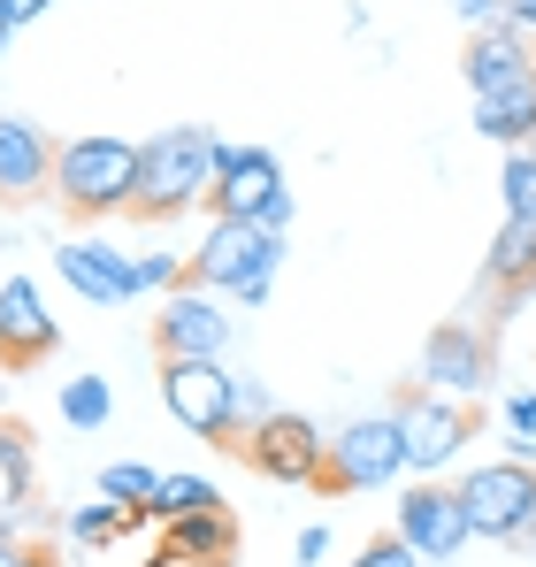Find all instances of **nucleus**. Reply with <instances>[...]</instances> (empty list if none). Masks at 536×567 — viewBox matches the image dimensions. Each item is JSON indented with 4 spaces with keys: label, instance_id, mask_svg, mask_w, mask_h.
<instances>
[{
    "label": "nucleus",
    "instance_id": "f704fd0d",
    "mask_svg": "<svg viewBox=\"0 0 536 567\" xmlns=\"http://www.w3.org/2000/svg\"><path fill=\"white\" fill-rule=\"evenodd\" d=\"M8 47H16V23H8V8H0V54H8Z\"/></svg>",
    "mask_w": 536,
    "mask_h": 567
},
{
    "label": "nucleus",
    "instance_id": "aec40b11",
    "mask_svg": "<svg viewBox=\"0 0 536 567\" xmlns=\"http://www.w3.org/2000/svg\"><path fill=\"white\" fill-rule=\"evenodd\" d=\"M31 506V430L0 414V514L16 522Z\"/></svg>",
    "mask_w": 536,
    "mask_h": 567
},
{
    "label": "nucleus",
    "instance_id": "f3484780",
    "mask_svg": "<svg viewBox=\"0 0 536 567\" xmlns=\"http://www.w3.org/2000/svg\"><path fill=\"white\" fill-rule=\"evenodd\" d=\"M162 553L169 567H230L238 560V522H230V506H215V514H192V522H169V537H162Z\"/></svg>",
    "mask_w": 536,
    "mask_h": 567
},
{
    "label": "nucleus",
    "instance_id": "2f4dec72",
    "mask_svg": "<svg viewBox=\"0 0 536 567\" xmlns=\"http://www.w3.org/2000/svg\"><path fill=\"white\" fill-rule=\"evenodd\" d=\"M0 8H8V23H16V31H23V23H31V16H47V8H54V0H0Z\"/></svg>",
    "mask_w": 536,
    "mask_h": 567
},
{
    "label": "nucleus",
    "instance_id": "20e7f679",
    "mask_svg": "<svg viewBox=\"0 0 536 567\" xmlns=\"http://www.w3.org/2000/svg\"><path fill=\"white\" fill-rule=\"evenodd\" d=\"M460 506L475 537H498L514 553H536V461H491V468L460 475Z\"/></svg>",
    "mask_w": 536,
    "mask_h": 567
},
{
    "label": "nucleus",
    "instance_id": "9b49d317",
    "mask_svg": "<svg viewBox=\"0 0 536 567\" xmlns=\"http://www.w3.org/2000/svg\"><path fill=\"white\" fill-rule=\"evenodd\" d=\"M414 553H422V567H445L475 529H467V506H460V483H406L399 491V522H391Z\"/></svg>",
    "mask_w": 536,
    "mask_h": 567
},
{
    "label": "nucleus",
    "instance_id": "72a5a7b5",
    "mask_svg": "<svg viewBox=\"0 0 536 567\" xmlns=\"http://www.w3.org/2000/svg\"><path fill=\"white\" fill-rule=\"evenodd\" d=\"M506 23H522V31L536 39V0H514V8H506Z\"/></svg>",
    "mask_w": 536,
    "mask_h": 567
},
{
    "label": "nucleus",
    "instance_id": "5701e85b",
    "mask_svg": "<svg viewBox=\"0 0 536 567\" xmlns=\"http://www.w3.org/2000/svg\"><path fill=\"white\" fill-rule=\"evenodd\" d=\"M223 506V491L207 483V475H162V498H154V522L169 529V522H192V514H215Z\"/></svg>",
    "mask_w": 536,
    "mask_h": 567
},
{
    "label": "nucleus",
    "instance_id": "473e14b6",
    "mask_svg": "<svg viewBox=\"0 0 536 567\" xmlns=\"http://www.w3.org/2000/svg\"><path fill=\"white\" fill-rule=\"evenodd\" d=\"M16 567H62V560H54V545H23V553H16Z\"/></svg>",
    "mask_w": 536,
    "mask_h": 567
},
{
    "label": "nucleus",
    "instance_id": "dca6fc26",
    "mask_svg": "<svg viewBox=\"0 0 536 567\" xmlns=\"http://www.w3.org/2000/svg\"><path fill=\"white\" fill-rule=\"evenodd\" d=\"M54 154H62V138H47L31 115H0V199H47Z\"/></svg>",
    "mask_w": 536,
    "mask_h": 567
},
{
    "label": "nucleus",
    "instance_id": "393cba45",
    "mask_svg": "<svg viewBox=\"0 0 536 567\" xmlns=\"http://www.w3.org/2000/svg\"><path fill=\"white\" fill-rule=\"evenodd\" d=\"M498 199H506V223H536V154L514 146L498 162Z\"/></svg>",
    "mask_w": 536,
    "mask_h": 567
},
{
    "label": "nucleus",
    "instance_id": "b1692460",
    "mask_svg": "<svg viewBox=\"0 0 536 567\" xmlns=\"http://www.w3.org/2000/svg\"><path fill=\"white\" fill-rule=\"evenodd\" d=\"M107 414H115L107 377H70L62 383V422H70V430H107Z\"/></svg>",
    "mask_w": 536,
    "mask_h": 567
},
{
    "label": "nucleus",
    "instance_id": "6ab92c4d",
    "mask_svg": "<svg viewBox=\"0 0 536 567\" xmlns=\"http://www.w3.org/2000/svg\"><path fill=\"white\" fill-rule=\"evenodd\" d=\"M536 284V223H498L491 261H483V291H498L506 307Z\"/></svg>",
    "mask_w": 536,
    "mask_h": 567
},
{
    "label": "nucleus",
    "instance_id": "423d86ee",
    "mask_svg": "<svg viewBox=\"0 0 536 567\" xmlns=\"http://www.w3.org/2000/svg\"><path fill=\"white\" fill-rule=\"evenodd\" d=\"M391 414H399V437H406V475H422V483L445 475L475 437V406L445 399V391H406Z\"/></svg>",
    "mask_w": 536,
    "mask_h": 567
},
{
    "label": "nucleus",
    "instance_id": "7c9ffc66",
    "mask_svg": "<svg viewBox=\"0 0 536 567\" xmlns=\"http://www.w3.org/2000/svg\"><path fill=\"white\" fill-rule=\"evenodd\" d=\"M322 560H330V529L307 522V529H299V567H322Z\"/></svg>",
    "mask_w": 536,
    "mask_h": 567
},
{
    "label": "nucleus",
    "instance_id": "9d476101",
    "mask_svg": "<svg viewBox=\"0 0 536 567\" xmlns=\"http://www.w3.org/2000/svg\"><path fill=\"white\" fill-rule=\"evenodd\" d=\"M215 199H207V215H223V223H261L268 207L284 199V162L268 154V146H238V138H215Z\"/></svg>",
    "mask_w": 536,
    "mask_h": 567
},
{
    "label": "nucleus",
    "instance_id": "58836bf2",
    "mask_svg": "<svg viewBox=\"0 0 536 567\" xmlns=\"http://www.w3.org/2000/svg\"><path fill=\"white\" fill-rule=\"evenodd\" d=\"M0 383H8V361H0Z\"/></svg>",
    "mask_w": 536,
    "mask_h": 567
},
{
    "label": "nucleus",
    "instance_id": "4c0bfd02",
    "mask_svg": "<svg viewBox=\"0 0 536 567\" xmlns=\"http://www.w3.org/2000/svg\"><path fill=\"white\" fill-rule=\"evenodd\" d=\"M522 299H529V307H536V284H529V291H522Z\"/></svg>",
    "mask_w": 536,
    "mask_h": 567
},
{
    "label": "nucleus",
    "instance_id": "f257e3e1",
    "mask_svg": "<svg viewBox=\"0 0 536 567\" xmlns=\"http://www.w3.org/2000/svg\"><path fill=\"white\" fill-rule=\"evenodd\" d=\"M215 131H162V138H146V154H138V199H131V215L138 223H177L192 207H207L215 199Z\"/></svg>",
    "mask_w": 536,
    "mask_h": 567
},
{
    "label": "nucleus",
    "instance_id": "f03ea898",
    "mask_svg": "<svg viewBox=\"0 0 536 567\" xmlns=\"http://www.w3.org/2000/svg\"><path fill=\"white\" fill-rule=\"evenodd\" d=\"M184 261H192V284L223 291L230 307H261L268 291H276V269H284V238L261 230V223H223V215H207V230H199V246H192Z\"/></svg>",
    "mask_w": 536,
    "mask_h": 567
},
{
    "label": "nucleus",
    "instance_id": "ea45409f",
    "mask_svg": "<svg viewBox=\"0 0 536 567\" xmlns=\"http://www.w3.org/2000/svg\"><path fill=\"white\" fill-rule=\"evenodd\" d=\"M529 154H536V138H529Z\"/></svg>",
    "mask_w": 536,
    "mask_h": 567
},
{
    "label": "nucleus",
    "instance_id": "4468645a",
    "mask_svg": "<svg viewBox=\"0 0 536 567\" xmlns=\"http://www.w3.org/2000/svg\"><path fill=\"white\" fill-rule=\"evenodd\" d=\"M54 277L70 284L78 299H92V307L138 299V261L115 254V246H100V238H62V246H54Z\"/></svg>",
    "mask_w": 536,
    "mask_h": 567
},
{
    "label": "nucleus",
    "instance_id": "6e6552de",
    "mask_svg": "<svg viewBox=\"0 0 536 567\" xmlns=\"http://www.w3.org/2000/svg\"><path fill=\"white\" fill-rule=\"evenodd\" d=\"M162 406L199 445H230L238 453V414H230V369L223 361H162Z\"/></svg>",
    "mask_w": 536,
    "mask_h": 567
},
{
    "label": "nucleus",
    "instance_id": "a878e982",
    "mask_svg": "<svg viewBox=\"0 0 536 567\" xmlns=\"http://www.w3.org/2000/svg\"><path fill=\"white\" fill-rule=\"evenodd\" d=\"M192 284V261L184 254H138V299H169Z\"/></svg>",
    "mask_w": 536,
    "mask_h": 567
},
{
    "label": "nucleus",
    "instance_id": "c9c22d12",
    "mask_svg": "<svg viewBox=\"0 0 536 567\" xmlns=\"http://www.w3.org/2000/svg\"><path fill=\"white\" fill-rule=\"evenodd\" d=\"M16 553H23V537H8V545H0V567H16Z\"/></svg>",
    "mask_w": 536,
    "mask_h": 567
},
{
    "label": "nucleus",
    "instance_id": "c756f323",
    "mask_svg": "<svg viewBox=\"0 0 536 567\" xmlns=\"http://www.w3.org/2000/svg\"><path fill=\"white\" fill-rule=\"evenodd\" d=\"M506 8H514V0H452V16H460L467 31H491V23H506Z\"/></svg>",
    "mask_w": 536,
    "mask_h": 567
},
{
    "label": "nucleus",
    "instance_id": "39448f33",
    "mask_svg": "<svg viewBox=\"0 0 536 567\" xmlns=\"http://www.w3.org/2000/svg\"><path fill=\"white\" fill-rule=\"evenodd\" d=\"M406 475V437H399V414H360L330 437V461H322V483L330 498H360V491H391Z\"/></svg>",
    "mask_w": 536,
    "mask_h": 567
},
{
    "label": "nucleus",
    "instance_id": "e433bc0d",
    "mask_svg": "<svg viewBox=\"0 0 536 567\" xmlns=\"http://www.w3.org/2000/svg\"><path fill=\"white\" fill-rule=\"evenodd\" d=\"M8 537H16V522H8V514H0V545H8Z\"/></svg>",
    "mask_w": 536,
    "mask_h": 567
},
{
    "label": "nucleus",
    "instance_id": "1a4fd4ad",
    "mask_svg": "<svg viewBox=\"0 0 536 567\" xmlns=\"http://www.w3.org/2000/svg\"><path fill=\"white\" fill-rule=\"evenodd\" d=\"M238 461L261 468L268 483H322V461H330V430H315L307 414L276 406L254 437H238Z\"/></svg>",
    "mask_w": 536,
    "mask_h": 567
},
{
    "label": "nucleus",
    "instance_id": "cd10ccee",
    "mask_svg": "<svg viewBox=\"0 0 536 567\" xmlns=\"http://www.w3.org/2000/svg\"><path fill=\"white\" fill-rule=\"evenodd\" d=\"M346 567H422V553H414L399 529H383V537H368V545H360Z\"/></svg>",
    "mask_w": 536,
    "mask_h": 567
},
{
    "label": "nucleus",
    "instance_id": "7ed1b4c3",
    "mask_svg": "<svg viewBox=\"0 0 536 567\" xmlns=\"http://www.w3.org/2000/svg\"><path fill=\"white\" fill-rule=\"evenodd\" d=\"M138 154L146 146H131V138H62V154H54V207H70V215H131V199H138Z\"/></svg>",
    "mask_w": 536,
    "mask_h": 567
},
{
    "label": "nucleus",
    "instance_id": "0eeeda50",
    "mask_svg": "<svg viewBox=\"0 0 536 567\" xmlns=\"http://www.w3.org/2000/svg\"><path fill=\"white\" fill-rule=\"evenodd\" d=\"M230 338H238L230 299L207 291V284H184V291H169V299L154 307V353H162V361H223Z\"/></svg>",
    "mask_w": 536,
    "mask_h": 567
},
{
    "label": "nucleus",
    "instance_id": "c85d7f7f",
    "mask_svg": "<svg viewBox=\"0 0 536 567\" xmlns=\"http://www.w3.org/2000/svg\"><path fill=\"white\" fill-rule=\"evenodd\" d=\"M506 430H514V445H522V461H529V437H536V391H514V399H506Z\"/></svg>",
    "mask_w": 536,
    "mask_h": 567
},
{
    "label": "nucleus",
    "instance_id": "a211bd4d",
    "mask_svg": "<svg viewBox=\"0 0 536 567\" xmlns=\"http://www.w3.org/2000/svg\"><path fill=\"white\" fill-rule=\"evenodd\" d=\"M475 131H483V138H498L506 154H514V146H529V138H536V70H522L514 85H498L491 100H475Z\"/></svg>",
    "mask_w": 536,
    "mask_h": 567
},
{
    "label": "nucleus",
    "instance_id": "ddd939ff",
    "mask_svg": "<svg viewBox=\"0 0 536 567\" xmlns=\"http://www.w3.org/2000/svg\"><path fill=\"white\" fill-rule=\"evenodd\" d=\"M54 346H62V322L47 315L39 284H31V277H8V284H0V361H8V377H16V369L54 361Z\"/></svg>",
    "mask_w": 536,
    "mask_h": 567
},
{
    "label": "nucleus",
    "instance_id": "f8f14e48",
    "mask_svg": "<svg viewBox=\"0 0 536 567\" xmlns=\"http://www.w3.org/2000/svg\"><path fill=\"white\" fill-rule=\"evenodd\" d=\"M483 383H491V330L483 322H437L422 346V391L475 399Z\"/></svg>",
    "mask_w": 536,
    "mask_h": 567
},
{
    "label": "nucleus",
    "instance_id": "2eb2a0df",
    "mask_svg": "<svg viewBox=\"0 0 536 567\" xmlns=\"http://www.w3.org/2000/svg\"><path fill=\"white\" fill-rule=\"evenodd\" d=\"M522 70H536V39L522 31V23L467 31V47H460V78H467V100H491L498 85H514Z\"/></svg>",
    "mask_w": 536,
    "mask_h": 567
},
{
    "label": "nucleus",
    "instance_id": "4be33fe9",
    "mask_svg": "<svg viewBox=\"0 0 536 567\" xmlns=\"http://www.w3.org/2000/svg\"><path fill=\"white\" fill-rule=\"evenodd\" d=\"M100 498H115V506H131V514H146V522H154L162 475L146 468V461H107V468H100Z\"/></svg>",
    "mask_w": 536,
    "mask_h": 567
},
{
    "label": "nucleus",
    "instance_id": "412c9836",
    "mask_svg": "<svg viewBox=\"0 0 536 567\" xmlns=\"http://www.w3.org/2000/svg\"><path fill=\"white\" fill-rule=\"evenodd\" d=\"M131 529H154V522L131 514V506H115V498H100V506H78V514H70V545H78V553H107V545L131 537Z\"/></svg>",
    "mask_w": 536,
    "mask_h": 567
},
{
    "label": "nucleus",
    "instance_id": "bb28decb",
    "mask_svg": "<svg viewBox=\"0 0 536 567\" xmlns=\"http://www.w3.org/2000/svg\"><path fill=\"white\" fill-rule=\"evenodd\" d=\"M230 414H238V437H254L268 414H276L268 383H261V377H238V369H230Z\"/></svg>",
    "mask_w": 536,
    "mask_h": 567
}]
</instances>
